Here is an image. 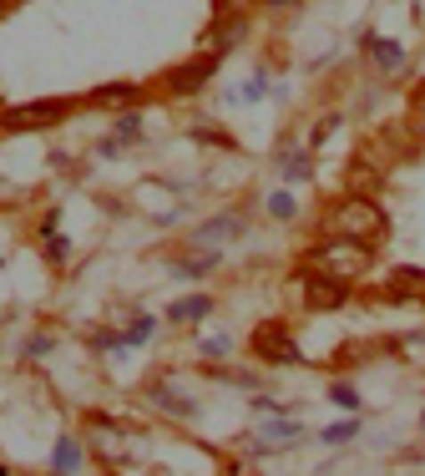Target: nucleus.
Segmentation results:
<instances>
[{
	"instance_id": "1",
	"label": "nucleus",
	"mask_w": 425,
	"mask_h": 476,
	"mask_svg": "<svg viewBox=\"0 0 425 476\" xmlns=\"http://www.w3.org/2000/svg\"><path fill=\"white\" fill-rule=\"evenodd\" d=\"M319 234L324 238H355V243H380L390 234L385 208L375 203V193H345L319 213Z\"/></svg>"
},
{
	"instance_id": "2",
	"label": "nucleus",
	"mask_w": 425,
	"mask_h": 476,
	"mask_svg": "<svg viewBox=\"0 0 425 476\" xmlns=\"http://www.w3.org/2000/svg\"><path fill=\"white\" fill-rule=\"evenodd\" d=\"M299 269L324 274V279H339V284H360L364 274L375 269V243L324 238V243H309V249L299 254Z\"/></svg>"
},
{
	"instance_id": "3",
	"label": "nucleus",
	"mask_w": 425,
	"mask_h": 476,
	"mask_svg": "<svg viewBox=\"0 0 425 476\" xmlns=\"http://www.w3.org/2000/svg\"><path fill=\"white\" fill-rule=\"evenodd\" d=\"M249 355L258 360V365H304V349H299V340H294V330H289L283 319H264V324H253Z\"/></svg>"
},
{
	"instance_id": "4",
	"label": "nucleus",
	"mask_w": 425,
	"mask_h": 476,
	"mask_svg": "<svg viewBox=\"0 0 425 476\" xmlns=\"http://www.w3.org/2000/svg\"><path fill=\"white\" fill-rule=\"evenodd\" d=\"M77 111V102L66 96H51V102H26V107H11L0 117V132H51L56 122H66Z\"/></svg>"
},
{
	"instance_id": "5",
	"label": "nucleus",
	"mask_w": 425,
	"mask_h": 476,
	"mask_svg": "<svg viewBox=\"0 0 425 476\" xmlns=\"http://www.w3.org/2000/svg\"><path fill=\"white\" fill-rule=\"evenodd\" d=\"M294 284H299V300H304L309 315H334V309H345V304H349V284H339V279L294 269Z\"/></svg>"
},
{
	"instance_id": "6",
	"label": "nucleus",
	"mask_w": 425,
	"mask_h": 476,
	"mask_svg": "<svg viewBox=\"0 0 425 476\" xmlns=\"http://www.w3.org/2000/svg\"><path fill=\"white\" fill-rule=\"evenodd\" d=\"M304 421L299 415H264V426H258V441L249 446V456H274V451H289V446L304 441Z\"/></svg>"
},
{
	"instance_id": "7",
	"label": "nucleus",
	"mask_w": 425,
	"mask_h": 476,
	"mask_svg": "<svg viewBox=\"0 0 425 476\" xmlns=\"http://www.w3.org/2000/svg\"><path fill=\"white\" fill-rule=\"evenodd\" d=\"M223 56H213V51H203V56H192V62L173 66L168 77H162V86H168V96H192V92H203L208 81H213V71H218Z\"/></svg>"
},
{
	"instance_id": "8",
	"label": "nucleus",
	"mask_w": 425,
	"mask_h": 476,
	"mask_svg": "<svg viewBox=\"0 0 425 476\" xmlns=\"http://www.w3.org/2000/svg\"><path fill=\"white\" fill-rule=\"evenodd\" d=\"M147 406H152L158 415H168V421H192V415H198V400L183 396L173 375H158V381H147Z\"/></svg>"
},
{
	"instance_id": "9",
	"label": "nucleus",
	"mask_w": 425,
	"mask_h": 476,
	"mask_svg": "<svg viewBox=\"0 0 425 476\" xmlns=\"http://www.w3.org/2000/svg\"><path fill=\"white\" fill-rule=\"evenodd\" d=\"M360 41V51L370 56V66H375L380 77H400L405 71V46L395 41V36H380V31H360L355 36Z\"/></svg>"
},
{
	"instance_id": "10",
	"label": "nucleus",
	"mask_w": 425,
	"mask_h": 476,
	"mask_svg": "<svg viewBox=\"0 0 425 476\" xmlns=\"http://www.w3.org/2000/svg\"><path fill=\"white\" fill-rule=\"evenodd\" d=\"M127 436H132V431L107 421V415H86V446H92L96 456H107L111 466L127 456Z\"/></svg>"
},
{
	"instance_id": "11",
	"label": "nucleus",
	"mask_w": 425,
	"mask_h": 476,
	"mask_svg": "<svg viewBox=\"0 0 425 476\" xmlns=\"http://www.w3.org/2000/svg\"><path fill=\"white\" fill-rule=\"evenodd\" d=\"M243 36H249V16H238V11H228V16H213V26H208V36H203V51H213V56H228V51L243 46Z\"/></svg>"
},
{
	"instance_id": "12",
	"label": "nucleus",
	"mask_w": 425,
	"mask_h": 476,
	"mask_svg": "<svg viewBox=\"0 0 425 476\" xmlns=\"http://www.w3.org/2000/svg\"><path fill=\"white\" fill-rule=\"evenodd\" d=\"M243 228H249V218H243L238 208H228V213H218V218L198 223L188 243H192V249H218L223 238H243Z\"/></svg>"
},
{
	"instance_id": "13",
	"label": "nucleus",
	"mask_w": 425,
	"mask_h": 476,
	"mask_svg": "<svg viewBox=\"0 0 425 476\" xmlns=\"http://www.w3.org/2000/svg\"><path fill=\"white\" fill-rule=\"evenodd\" d=\"M380 300H390V304H425V269H415V264L390 269V284L380 289Z\"/></svg>"
},
{
	"instance_id": "14",
	"label": "nucleus",
	"mask_w": 425,
	"mask_h": 476,
	"mask_svg": "<svg viewBox=\"0 0 425 476\" xmlns=\"http://www.w3.org/2000/svg\"><path fill=\"white\" fill-rule=\"evenodd\" d=\"M218 264H223V249H192V243H188V254L173 259L168 269H173V279H188V284H198V279H208Z\"/></svg>"
},
{
	"instance_id": "15",
	"label": "nucleus",
	"mask_w": 425,
	"mask_h": 476,
	"mask_svg": "<svg viewBox=\"0 0 425 476\" xmlns=\"http://www.w3.org/2000/svg\"><path fill=\"white\" fill-rule=\"evenodd\" d=\"M213 315V294H203V289H198V294H183V300H173L168 304V324H177V330H188V324H203V319Z\"/></svg>"
},
{
	"instance_id": "16",
	"label": "nucleus",
	"mask_w": 425,
	"mask_h": 476,
	"mask_svg": "<svg viewBox=\"0 0 425 476\" xmlns=\"http://www.w3.org/2000/svg\"><path fill=\"white\" fill-rule=\"evenodd\" d=\"M81 466H86V441L61 436V441L51 446V476H77Z\"/></svg>"
},
{
	"instance_id": "17",
	"label": "nucleus",
	"mask_w": 425,
	"mask_h": 476,
	"mask_svg": "<svg viewBox=\"0 0 425 476\" xmlns=\"http://www.w3.org/2000/svg\"><path fill=\"white\" fill-rule=\"evenodd\" d=\"M137 137H142V111H122V117L111 122V137L96 147V158H117V152H122L127 143H137Z\"/></svg>"
},
{
	"instance_id": "18",
	"label": "nucleus",
	"mask_w": 425,
	"mask_h": 476,
	"mask_svg": "<svg viewBox=\"0 0 425 476\" xmlns=\"http://www.w3.org/2000/svg\"><path fill=\"white\" fill-rule=\"evenodd\" d=\"M86 349H96V355H111V360H122L127 349V330H117V324H92L86 330Z\"/></svg>"
},
{
	"instance_id": "19",
	"label": "nucleus",
	"mask_w": 425,
	"mask_h": 476,
	"mask_svg": "<svg viewBox=\"0 0 425 476\" xmlns=\"http://www.w3.org/2000/svg\"><path fill=\"white\" fill-rule=\"evenodd\" d=\"M279 173H283V183H309V177H315V152H309V147H283Z\"/></svg>"
},
{
	"instance_id": "20",
	"label": "nucleus",
	"mask_w": 425,
	"mask_h": 476,
	"mask_svg": "<svg viewBox=\"0 0 425 476\" xmlns=\"http://www.w3.org/2000/svg\"><path fill=\"white\" fill-rule=\"evenodd\" d=\"M188 137L192 143H208V147H223V152H233L238 147V137H228L223 127H213V117H198V122L188 127Z\"/></svg>"
},
{
	"instance_id": "21",
	"label": "nucleus",
	"mask_w": 425,
	"mask_h": 476,
	"mask_svg": "<svg viewBox=\"0 0 425 476\" xmlns=\"http://www.w3.org/2000/svg\"><path fill=\"white\" fill-rule=\"evenodd\" d=\"M137 96H142V86H132V81H117V86H96L92 102H96V107H132Z\"/></svg>"
},
{
	"instance_id": "22",
	"label": "nucleus",
	"mask_w": 425,
	"mask_h": 476,
	"mask_svg": "<svg viewBox=\"0 0 425 476\" xmlns=\"http://www.w3.org/2000/svg\"><path fill=\"white\" fill-rule=\"evenodd\" d=\"M360 436H364V421L349 415V421H334V426L319 431V446H345V441H360Z\"/></svg>"
},
{
	"instance_id": "23",
	"label": "nucleus",
	"mask_w": 425,
	"mask_h": 476,
	"mask_svg": "<svg viewBox=\"0 0 425 476\" xmlns=\"http://www.w3.org/2000/svg\"><path fill=\"white\" fill-rule=\"evenodd\" d=\"M264 213H268V218H279V223H294V218H299V203H294V193H289V188H274L264 198Z\"/></svg>"
},
{
	"instance_id": "24",
	"label": "nucleus",
	"mask_w": 425,
	"mask_h": 476,
	"mask_svg": "<svg viewBox=\"0 0 425 476\" xmlns=\"http://www.w3.org/2000/svg\"><path fill=\"white\" fill-rule=\"evenodd\" d=\"M405 132L425 147V86H415V96H410V107H405Z\"/></svg>"
},
{
	"instance_id": "25",
	"label": "nucleus",
	"mask_w": 425,
	"mask_h": 476,
	"mask_svg": "<svg viewBox=\"0 0 425 476\" xmlns=\"http://www.w3.org/2000/svg\"><path fill=\"white\" fill-rule=\"evenodd\" d=\"M41 254H46V264H51V269H66V264H71V238L46 234V238H41Z\"/></svg>"
},
{
	"instance_id": "26",
	"label": "nucleus",
	"mask_w": 425,
	"mask_h": 476,
	"mask_svg": "<svg viewBox=\"0 0 425 476\" xmlns=\"http://www.w3.org/2000/svg\"><path fill=\"white\" fill-rule=\"evenodd\" d=\"M51 349H56V334L36 330V334H26V340H20V360H46Z\"/></svg>"
},
{
	"instance_id": "27",
	"label": "nucleus",
	"mask_w": 425,
	"mask_h": 476,
	"mask_svg": "<svg viewBox=\"0 0 425 476\" xmlns=\"http://www.w3.org/2000/svg\"><path fill=\"white\" fill-rule=\"evenodd\" d=\"M152 334H158V315H137L132 324H127V345L142 349L147 340H152Z\"/></svg>"
},
{
	"instance_id": "28",
	"label": "nucleus",
	"mask_w": 425,
	"mask_h": 476,
	"mask_svg": "<svg viewBox=\"0 0 425 476\" xmlns=\"http://www.w3.org/2000/svg\"><path fill=\"white\" fill-rule=\"evenodd\" d=\"M330 400L339 406V411H349V415H355V411L364 406V400H360V390H355L349 381H334V385H330Z\"/></svg>"
},
{
	"instance_id": "29",
	"label": "nucleus",
	"mask_w": 425,
	"mask_h": 476,
	"mask_svg": "<svg viewBox=\"0 0 425 476\" xmlns=\"http://www.w3.org/2000/svg\"><path fill=\"white\" fill-rule=\"evenodd\" d=\"M334 127H339V117H334V111H330V117H319L315 127H309V152H319V147L330 143V137H334Z\"/></svg>"
},
{
	"instance_id": "30",
	"label": "nucleus",
	"mask_w": 425,
	"mask_h": 476,
	"mask_svg": "<svg viewBox=\"0 0 425 476\" xmlns=\"http://www.w3.org/2000/svg\"><path fill=\"white\" fill-rule=\"evenodd\" d=\"M208 375H213V381H223V385H243V390H253V385H258V375H249V370H223V365H208Z\"/></svg>"
},
{
	"instance_id": "31",
	"label": "nucleus",
	"mask_w": 425,
	"mask_h": 476,
	"mask_svg": "<svg viewBox=\"0 0 425 476\" xmlns=\"http://www.w3.org/2000/svg\"><path fill=\"white\" fill-rule=\"evenodd\" d=\"M233 349V334H213V340H198V355H208V360H218V355H228Z\"/></svg>"
},
{
	"instance_id": "32",
	"label": "nucleus",
	"mask_w": 425,
	"mask_h": 476,
	"mask_svg": "<svg viewBox=\"0 0 425 476\" xmlns=\"http://www.w3.org/2000/svg\"><path fill=\"white\" fill-rule=\"evenodd\" d=\"M264 96H268V77H264V71H258V77H253L249 86L238 92V102H264Z\"/></svg>"
},
{
	"instance_id": "33",
	"label": "nucleus",
	"mask_w": 425,
	"mask_h": 476,
	"mask_svg": "<svg viewBox=\"0 0 425 476\" xmlns=\"http://www.w3.org/2000/svg\"><path fill=\"white\" fill-rule=\"evenodd\" d=\"M249 5H253V0H213V16H228V11H238V16H243Z\"/></svg>"
},
{
	"instance_id": "34",
	"label": "nucleus",
	"mask_w": 425,
	"mask_h": 476,
	"mask_svg": "<svg viewBox=\"0 0 425 476\" xmlns=\"http://www.w3.org/2000/svg\"><path fill=\"white\" fill-rule=\"evenodd\" d=\"M268 11H274V16H294V11H299L304 0H264Z\"/></svg>"
},
{
	"instance_id": "35",
	"label": "nucleus",
	"mask_w": 425,
	"mask_h": 476,
	"mask_svg": "<svg viewBox=\"0 0 425 476\" xmlns=\"http://www.w3.org/2000/svg\"><path fill=\"white\" fill-rule=\"evenodd\" d=\"M0 476H16V472H11V466H5V461H0Z\"/></svg>"
},
{
	"instance_id": "36",
	"label": "nucleus",
	"mask_w": 425,
	"mask_h": 476,
	"mask_svg": "<svg viewBox=\"0 0 425 476\" xmlns=\"http://www.w3.org/2000/svg\"><path fill=\"white\" fill-rule=\"evenodd\" d=\"M421 426H425V411H421Z\"/></svg>"
}]
</instances>
